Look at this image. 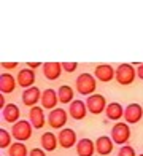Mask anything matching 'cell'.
<instances>
[{
  "instance_id": "obj_6",
  "label": "cell",
  "mask_w": 143,
  "mask_h": 156,
  "mask_svg": "<svg viewBox=\"0 0 143 156\" xmlns=\"http://www.w3.org/2000/svg\"><path fill=\"white\" fill-rule=\"evenodd\" d=\"M86 105H88V110L92 115H100L105 108H106V101L102 94H91L86 99Z\"/></svg>"
},
{
  "instance_id": "obj_23",
  "label": "cell",
  "mask_w": 143,
  "mask_h": 156,
  "mask_svg": "<svg viewBox=\"0 0 143 156\" xmlns=\"http://www.w3.org/2000/svg\"><path fill=\"white\" fill-rule=\"evenodd\" d=\"M27 147L24 145V142H14V144L8 148V156H27Z\"/></svg>"
},
{
  "instance_id": "obj_8",
  "label": "cell",
  "mask_w": 143,
  "mask_h": 156,
  "mask_svg": "<svg viewBox=\"0 0 143 156\" xmlns=\"http://www.w3.org/2000/svg\"><path fill=\"white\" fill-rule=\"evenodd\" d=\"M143 116V107L140 104H129L124 108V119L127 124L138 123Z\"/></svg>"
},
{
  "instance_id": "obj_20",
  "label": "cell",
  "mask_w": 143,
  "mask_h": 156,
  "mask_svg": "<svg viewBox=\"0 0 143 156\" xmlns=\"http://www.w3.org/2000/svg\"><path fill=\"white\" fill-rule=\"evenodd\" d=\"M21 116V110L16 104H6V107L3 108V119L6 123H18Z\"/></svg>"
},
{
  "instance_id": "obj_17",
  "label": "cell",
  "mask_w": 143,
  "mask_h": 156,
  "mask_svg": "<svg viewBox=\"0 0 143 156\" xmlns=\"http://www.w3.org/2000/svg\"><path fill=\"white\" fill-rule=\"evenodd\" d=\"M76 153L78 156H92L96 153V142L91 139H81L76 144Z\"/></svg>"
},
{
  "instance_id": "obj_24",
  "label": "cell",
  "mask_w": 143,
  "mask_h": 156,
  "mask_svg": "<svg viewBox=\"0 0 143 156\" xmlns=\"http://www.w3.org/2000/svg\"><path fill=\"white\" fill-rule=\"evenodd\" d=\"M11 145V134L2 127L0 129V148H10Z\"/></svg>"
},
{
  "instance_id": "obj_22",
  "label": "cell",
  "mask_w": 143,
  "mask_h": 156,
  "mask_svg": "<svg viewBox=\"0 0 143 156\" xmlns=\"http://www.w3.org/2000/svg\"><path fill=\"white\" fill-rule=\"evenodd\" d=\"M57 96H59V102L61 104H72L75 101L73 99V88L68 86V84H62V86L57 89Z\"/></svg>"
},
{
  "instance_id": "obj_31",
  "label": "cell",
  "mask_w": 143,
  "mask_h": 156,
  "mask_svg": "<svg viewBox=\"0 0 143 156\" xmlns=\"http://www.w3.org/2000/svg\"><path fill=\"white\" fill-rule=\"evenodd\" d=\"M138 156H143V153H141V154H138Z\"/></svg>"
},
{
  "instance_id": "obj_21",
  "label": "cell",
  "mask_w": 143,
  "mask_h": 156,
  "mask_svg": "<svg viewBox=\"0 0 143 156\" xmlns=\"http://www.w3.org/2000/svg\"><path fill=\"white\" fill-rule=\"evenodd\" d=\"M57 145H59V140L53 132H45L41 136V148L45 151H54Z\"/></svg>"
},
{
  "instance_id": "obj_9",
  "label": "cell",
  "mask_w": 143,
  "mask_h": 156,
  "mask_svg": "<svg viewBox=\"0 0 143 156\" xmlns=\"http://www.w3.org/2000/svg\"><path fill=\"white\" fill-rule=\"evenodd\" d=\"M114 75H116V70H114L110 64H99V66L94 69V76L99 81L108 83L114 78Z\"/></svg>"
},
{
  "instance_id": "obj_19",
  "label": "cell",
  "mask_w": 143,
  "mask_h": 156,
  "mask_svg": "<svg viewBox=\"0 0 143 156\" xmlns=\"http://www.w3.org/2000/svg\"><path fill=\"white\" fill-rule=\"evenodd\" d=\"M16 88V80L11 73H2L0 75V93L2 94H10Z\"/></svg>"
},
{
  "instance_id": "obj_26",
  "label": "cell",
  "mask_w": 143,
  "mask_h": 156,
  "mask_svg": "<svg viewBox=\"0 0 143 156\" xmlns=\"http://www.w3.org/2000/svg\"><path fill=\"white\" fill-rule=\"evenodd\" d=\"M62 69L65 70V72L72 73L78 69V62H62Z\"/></svg>"
},
{
  "instance_id": "obj_13",
  "label": "cell",
  "mask_w": 143,
  "mask_h": 156,
  "mask_svg": "<svg viewBox=\"0 0 143 156\" xmlns=\"http://www.w3.org/2000/svg\"><path fill=\"white\" fill-rule=\"evenodd\" d=\"M38 101H41V91L37 86H32V88H27L24 89L23 93V104L27 105V107H35L38 104Z\"/></svg>"
},
{
  "instance_id": "obj_7",
  "label": "cell",
  "mask_w": 143,
  "mask_h": 156,
  "mask_svg": "<svg viewBox=\"0 0 143 156\" xmlns=\"http://www.w3.org/2000/svg\"><path fill=\"white\" fill-rule=\"evenodd\" d=\"M57 140H59V145L62 148H65V150H68V148L72 147H76V132L73 129H70V127H64V129L59 131V136H57Z\"/></svg>"
},
{
  "instance_id": "obj_29",
  "label": "cell",
  "mask_w": 143,
  "mask_h": 156,
  "mask_svg": "<svg viewBox=\"0 0 143 156\" xmlns=\"http://www.w3.org/2000/svg\"><path fill=\"white\" fill-rule=\"evenodd\" d=\"M137 76L143 81V64H138V69H137Z\"/></svg>"
},
{
  "instance_id": "obj_16",
  "label": "cell",
  "mask_w": 143,
  "mask_h": 156,
  "mask_svg": "<svg viewBox=\"0 0 143 156\" xmlns=\"http://www.w3.org/2000/svg\"><path fill=\"white\" fill-rule=\"evenodd\" d=\"M113 147H114V142L111 140V137H106V136H100L96 140V151L100 156H106L113 151Z\"/></svg>"
},
{
  "instance_id": "obj_30",
  "label": "cell",
  "mask_w": 143,
  "mask_h": 156,
  "mask_svg": "<svg viewBox=\"0 0 143 156\" xmlns=\"http://www.w3.org/2000/svg\"><path fill=\"white\" fill-rule=\"evenodd\" d=\"M29 69H37V67H41V62H29L27 64Z\"/></svg>"
},
{
  "instance_id": "obj_27",
  "label": "cell",
  "mask_w": 143,
  "mask_h": 156,
  "mask_svg": "<svg viewBox=\"0 0 143 156\" xmlns=\"http://www.w3.org/2000/svg\"><path fill=\"white\" fill-rule=\"evenodd\" d=\"M29 156H46L45 150H41V148H32L30 151H29Z\"/></svg>"
},
{
  "instance_id": "obj_11",
  "label": "cell",
  "mask_w": 143,
  "mask_h": 156,
  "mask_svg": "<svg viewBox=\"0 0 143 156\" xmlns=\"http://www.w3.org/2000/svg\"><path fill=\"white\" fill-rule=\"evenodd\" d=\"M29 121L33 126V129H41L46 123V116L43 113V107H32L29 110Z\"/></svg>"
},
{
  "instance_id": "obj_14",
  "label": "cell",
  "mask_w": 143,
  "mask_h": 156,
  "mask_svg": "<svg viewBox=\"0 0 143 156\" xmlns=\"http://www.w3.org/2000/svg\"><path fill=\"white\" fill-rule=\"evenodd\" d=\"M62 64L61 62H45L43 64V75H45L46 80L54 81L61 76L62 73Z\"/></svg>"
},
{
  "instance_id": "obj_25",
  "label": "cell",
  "mask_w": 143,
  "mask_h": 156,
  "mask_svg": "<svg viewBox=\"0 0 143 156\" xmlns=\"http://www.w3.org/2000/svg\"><path fill=\"white\" fill-rule=\"evenodd\" d=\"M118 156H138V154L135 153V150H134L131 145H123V147L119 148Z\"/></svg>"
},
{
  "instance_id": "obj_1",
  "label": "cell",
  "mask_w": 143,
  "mask_h": 156,
  "mask_svg": "<svg viewBox=\"0 0 143 156\" xmlns=\"http://www.w3.org/2000/svg\"><path fill=\"white\" fill-rule=\"evenodd\" d=\"M97 78L94 76V75H91V73H88V72H84V73H81L80 76L76 78V91L80 94H83V96H91V94H94V91H96V88H97Z\"/></svg>"
},
{
  "instance_id": "obj_18",
  "label": "cell",
  "mask_w": 143,
  "mask_h": 156,
  "mask_svg": "<svg viewBox=\"0 0 143 156\" xmlns=\"http://www.w3.org/2000/svg\"><path fill=\"white\" fill-rule=\"evenodd\" d=\"M105 115L108 119H113V121H118V119L124 118V108L119 102H110L105 108Z\"/></svg>"
},
{
  "instance_id": "obj_12",
  "label": "cell",
  "mask_w": 143,
  "mask_h": 156,
  "mask_svg": "<svg viewBox=\"0 0 143 156\" xmlns=\"http://www.w3.org/2000/svg\"><path fill=\"white\" fill-rule=\"evenodd\" d=\"M57 102H59V96H57V91L48 88L41 93V107L48 108V110H54L57 108Z\"/></svg>"
},
{
  "instance_id": "obj_4",
  "label": "cell",
  "mask_w": 143,
  "mask_h": 156,
  "mask_svg": "<svg viewBox=\"0 0 143 156\" xmlns=\"http://www.w3.org/2000/svg\"><path fill=\"white\" fill-rule=\"evenodd\" d=\"M129 139H131V127H129V124L124 121H118L116 124H114L111 127V140L114 142V144L118 145H127Z\"/></svg>"
},
{
  "instance_id": "obj_15",
  "label": "cell",
  "mask_w": 143,
  "mask_h": 156,
  "mask_svg": "<svg viewBox=\"0 0 143 156\" xmlns=\"http://www.w3.org/2000/svg\"><path fill=\"white\" fill-rule=\"evenodd\" d=\"M16 81L21 88H32L33 86V83H35V72L32 69H21L19 72H18V78H16Z\"/></svg>"
},
{
  "instance_id": "obj_3",
  "label": "cell",
  "mask_w": 143,
  "mask_h": 156,
  "mask_svg": "<svg viewBox=\"0 0 143 156\" xmlns=\"http://www.w3.org/2000/svg\"><path fill=\"white\" fill-rule=\"evenodd\" d=\"M135 76H137V69H134L132 64H121L116 69V81L123 86H127V84H132Z\"/></svg>"
},
{
  "instance_id": "obj_2",
  "label": "cell",
  "mask_w": 143,
  "mask_h": 156,
  "mask_svg": "<svg viewBox=\"0 0 143 156\" xmlns=\"http://www.w3.org/2000/svg\"><path fill=\"white\" fill-rule=\"evenodd\" d=\"M33 126L27 119H19L18 123L11 126V136L16 139V142H26L32 137Z\"/></svg>"
},
{
  "instance_id": "obj_28",
  "label": "cell",
  "mask_w": 143,
  "mask_h": 156,
  "mask_svg": "<svg viewBox=\"0 0 143 156\" xmlns=\"http://www.w3.org/2000/svg\"><path fill=\"white\" fill-rule=\"evenodd\" d=\"M19 66L18 62H2V69H8V70H11V69H16Z\"/></svg>"
},
{
  "instance_id": "obj_10",
  "label": "cell",
  "mask_w": 143,
  "mask_h": 156,
  "mask_svg": "<svg viewBox=\"0 0 143 156\" xmlns=\"http://www.w3.org/2000/svg\"><path fill=\"white\" fill-rule=\"evenodd\" d=\"M88 105H86V102L80 101V99H76V101H73L70 105H68V115L73 118V119H84L86 118V113H88Z\"/></svg>"
},
{
  "instance_id": "obj_5",
  "label": "cell",
  "mask_w": 143,
  "mask_h": 156,
  "mask_svg": "<svg viewBox=\"0 0 143 156\" xmlns=\"http://www.w3.org/2000/svg\"><path fill=\"white\" fill-rule=\"evenodd\" d=\"M48 123L53 129H64L67 124V112L61 107L51 110L48 115Z\"/></svg>"
}]
</instances>
